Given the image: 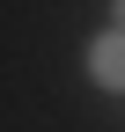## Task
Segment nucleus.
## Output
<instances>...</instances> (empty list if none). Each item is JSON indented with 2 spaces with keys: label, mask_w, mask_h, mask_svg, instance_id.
<instances>
[{
  "label": "nucleus",
  "mask_w": 125,
  "mask_h": 132,
  "mask_svg": "<svg viewBox=\"0 0 125 132\" xmlns=\"http://www.w3.org/2000/svg\"><path fill=\"white\" fill-rule=\"evenodd\" d=\"M88 73H96V88H125V29H103L88 44Z\"/></svg>",
  "instance_id": "1"
},
{
  "label": "nucleus",
  "mask_w": 125,
  "mask_h": 132,
  "mask_svg": "<svg viewBox=\"0 0 125 132\" xmlns=\"http://www.w3.org/2000/svg\"><path fill=\"white\" fill-rule=\"evenodd\" d=\"M118 29H125V7H118Z\"/></svg>",
  "instance_id": "2"
}]
</instances>
